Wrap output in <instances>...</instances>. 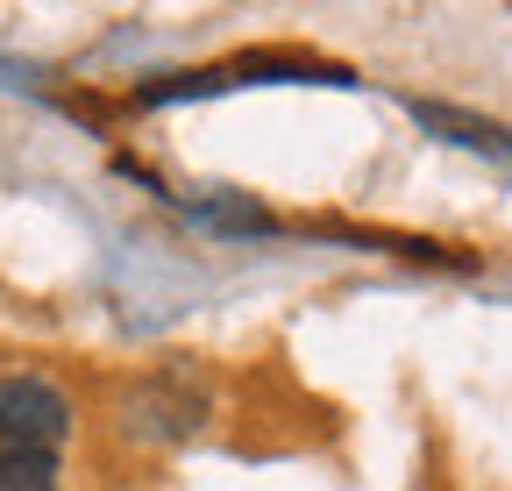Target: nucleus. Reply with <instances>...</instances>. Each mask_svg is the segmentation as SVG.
<instances>
[{
	"instance_id": "nucleus-1",
	"label": "nucleus",
	"mask_w": 512,
	"mask_h": 491,
	"mask_svg": "<svg viewBox=\"0 0 512 491\" xmlns=\"http://www.w3.org/2000/svg\"><path fill=\"white\" fill-rule=\"evenodd\" d=\"M207 420H214V385H207V371H192L178 356L114 392V427H121V442H136V449H178V442L200 435Z\"/></svg>"
},
{
	"instance_id": "nucleus-2",
	"label": "nucleus",
	"mask_w": 512,
	"mask_h": 491,
	"mask_svg": "<svg viewBox=\"0 0 512 491\" xmlns=\"http://www.w3.org/2000/svg\"><path fill=\"white\" fill-rule=\"evenodd\" d=\"M64 435H72V399H64L50 378H0V449L57 456Z\"/></svg>"
},
{
	"instance_id": "nucleus-3",
	"label": "nucleus",
	"mask_w": 512,
	"mask_h": 491,
	"mask_svg": "<svg viewBox=\"0 0 512 491\" xmlns=\"http://www.w3.org/2000/svg\"><path fill=\"white\" fill-rule=\"evenodd\" d=\"M413 121H427V129H448V143H463V150H491V157H512V136L498 129V121L456 114V107H441V100H413Z\"/></svg>"
},
{
	"instance_id": "nucleus-4",
	"label": "nucleus",
	"mask_w": 512,
	"mask_h": 491,
	"mask_svg": "<svg viewBox=\"0 0 512 491\" xmlns=\"http://www.w3.org/2000/svg\"><path fill=\"white\" fill-rule=\"evenodd\" d=\"M0 491H57V456H43V449H0Z\"/></svg>"
}]
</instances>
